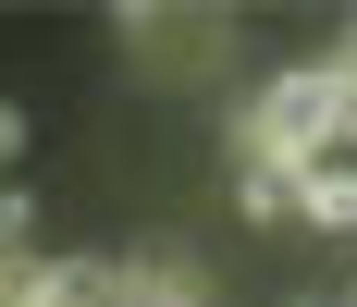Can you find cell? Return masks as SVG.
<instances>
[{
	"label": "cell",
	"mask_w": 357,
	"mask_h": 307,
	"mask_svg": "<svg viewBox=\"0 0 357 307\" xmlns=\"http://www.w3.org/2000/svg\"><path fill=\"white\" fill-rule=\"evenodd\" d=\"M222 148H234V172H284V184H308V172L333 160V74H321V62L271 74L259 99H234Z\"/></svg>",
	"instance_id": "6da1fadb"
},
{
	"label": "cell",
	"mask_w": 357,
	"mask_h": 307,
	"mask_svg": "<svg viewBox=\"0 0 357 307\" xmlns=\"http://www.w3.org/2000/svg\"><path fill=\"white\" fill-rule=\"evenodd\" d=\"M234 209H247V221H296V184L284 172H234Z\"/></svg>",
	"instance_id": "277c9868"
},
{
	"label": "cell",
	"mask_w": 357,
	"mask_h": 307,
	"mask_svg": "<svg viewBox=\"0 0 357 307\" xmlns=\"http://www.w3.org/2000/svg\"><path fill=\"white\" fill-rule=\"evenodd\" d=\"M321 74H333V148H357V74L345 62H321Z\"/></svg>",
	"instance_id": "8992f818"
},
{
	"label": "cell",
	"mask_w": 357,
	"mask_h": 307,
	"mask_svg": "<svg viewBox=\"0 0 357 307\" xmlns=\"http://www.w3.org/2000/svg\"><path fill=\"white\" fill-rule=\"evenodd\" d=\"M25 246H37V197H25V184H0V258H25Z\"/></svg>",
	"instance_id": "5b68a950"
},
{
	"label": "cell",
	"mask_w": 357,
	"mask_h": 307,
	"mask_svg": "<svg viewBox=\"0 0 357 307\" xmlns=\"http://www.w3.org/2000/svg\"><path fill=\"white\" fill-rule=\"evenodd\" d=\"M148 307H210V271H197L185 246H160V283H148Z\"/></svg>",
	"instance_id": "3957f363"
},
{
	"label": "cell",
	"mask_w": 357,
	"mask_h": 307,
	"mask_svg": "<svg viewBox=\"0 0 357 307\" xmlns=\"http://www.w3.org/2000/svg\"><path fill=\"white\" fill-rule=\"evenodd\" d=\"M296 221H308V234H357V160L308 172V184H296Z\"/></svg>",
	"instance_id": "7a4b0ae2"
},
{
	"label": "cell",
	"mask_w": 357,
	"mask_h": 307,
	"mask_svg": "<svg viewBox=\"0 0 357 307\" xmlns=\"http://www.w3.org/2000/svg\"><path fill=\"white\" fill-rule=\"evenodd\" d=\"M284 307H321V295H284Z\"/></svg>",
	"instance_id": "ba28073f"
},
{
	"label": "cell",
	"mask_w": 357,
	"mask_h": 307,
	"mask_svg": "<svg viewBox=\"0 0 357 307\" xmlns=\"http://www.w3.org/2000/svg\"><path fill=\"white\" fill-rule=\"evenodd\" d=\"M25 136H37V123H25V99H0V160H13Z\"/></svg>",
	"instance_id": "52a82bcc"
}]
</instances>
